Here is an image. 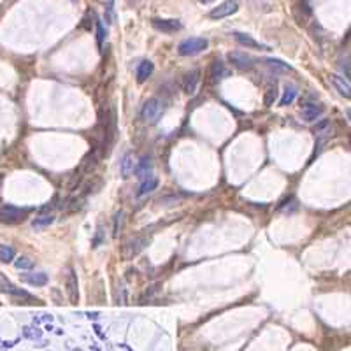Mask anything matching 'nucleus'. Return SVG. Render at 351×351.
I'll return each instance as SVG.
<instances>
[{"instance_id": "13", "label": "nucleus", "mask_w": 351, "mask_h": 351, "mask_svg": "<svg viewBox=\"0 0 351 351\" xmlns=\"http://www.w3.org/2000/svg\"><path fill=\"white\" fill-rule=\"evenodd\" d=\"M25 283L34 286H44L48 285V274L46 272H30V274H23L21 276Z\"/></svg>"}, {"instance_id": "9", "label": "nucleus", "mask_w": 351, "mask_h": 351, "mask_svg": "<svg viewBox=\"0 0 351 351\" xmlns=\"http://www.w3.org/2000/svg\"><path fill=\"white\" fill-rule=\"evenodd\" d=\"M323 114V107L321 105H316V104H306L302 107V120L307 123L311 122H316L320 116Z\"/></svg>"}, {"instance_id": "16", "label": "nucleus", "mask_w": 351, "mask_h": 351, "mask_svg": "<svg viewBox=\"0 0 351 351\" xmlns=\"http://www.w3.org/2000/svg\"><path fill=\"white\" fill-rule=\"evenodd\" d=\"M153 69H155V65L150 62V60L141 62L139 67H137V83H144V81L153 74Z\"/></svg>"}, {"instance_id": "29", "label": "nucleus", "mask_w": 351, "mask_h": 351, "mask_svg": "<svg viewBox=\"0 0 351 351\" xmlns=\"http://www.w3.org/2000/svg\"><path fill=\"white\" fill-rule=\"evenodd\" d=\"M122 218H123V212H118V214H116V219H114V237L118 236V232H120V223H122Z\"/></svg>"}, {"instance_id": "5", "label": "nucleus", "mask_w": 351, "mask_h": 351, "mask_svg": "<svg viewBox=\"0 0 351 351\" xmlns=\"http://www.w3.org/2000/svg\"><path fill=\"white\" fill-rule=\"evenodd\" d=\"M228 62L239 70H250L251 67H253L255 60L243 51H232V53H228Z\"/></svg>"}, {"instance_id": "14", "label": "nucleus", "mask_w": 351, "mask_h": 351, "mask_svg": "<svg viewBox=\"0 0 351 351\" xmlns=\"http://www.w3.org/2000/svg\"><path fill=\"white\" fill-rule=\"evenodd\" d=\"M264 63H265V65H267L271 70H274V72H279V74L292 72V65L285 63L283 60H278V58H265Z\"/></svg>"}, {"instance_id": "10", "label": "nucleus", "mask_w": 351, "mask_h": 351, "mask_svg": "<svg viewBox=\"0 0 351 351\" xmlns=\"http://www.w3.org/2000/svg\"><path fill=\"white\" fill-rule=\"evenodd\" d=\"M67 293H69L70 302L76 304L77 299H79V292H77V276L72 269H70L69 276H67Z\"/></svg>"}, {"instance_id": "12", "label": "nucleus", "mask_w": 351, "mask_h": 351, "mask_svg": "<svg viewBox=\"0 0 351 351\" xmlns=\"http://www.w3.org/2000/svg\"><path fill=\"white\" fill-rule=\"evenodd\" d=\"M200 72L198 70H191L184 76V81H183V88L186 93H195L197 91V86H198V81H200Z\"/></svg>"}, {"instance_id": "22", "label": "nucleus", "mask_w": 351, "mask_h": 351, "mask_svg": "<svg viewBox=\"0 0 351 351\" xmlns=\"http://www.w3.org/2000/svg\"><path fill=\"white\" fill-rule=\"evenodd\" d=\"M0 292H2V293H9V295H13V293L16 292V286H14L13 283L7 279V276L4 274L2 271H0Z\"/></svg>"}, {"instance_id": "19", "label": "nucleus", "mask_w": 351, "mask_h": 351, "mask_svg": "<svg viewBox=\"0 0 351 351\" xmlns=\"http://www.w3.org/2000/svg\"><path fill=\"white\" fill-rule=\"evenodd\" d=\"M55 221V216H51V214H42V216H39V218H35L34 221H32V226L34 228H46V226H49L51 223Z\"/></svg>"}, {"instance_id": "8", "label": "nucleus", "mask_w": 351, "mask_h": 351, "mask_svg": "<svg viewBox=\"0 0 351 351\" xmlns=\"http://www.w3.org/2000/svg\"><path fill=\"white\" fill-rule=\"evenodd\" d=\"M233 39H236L237 42H239L241 46H244V48H251V49H269L265 44H260L258 41H255L251 35L248 34H243V32H233Z\"/></svg>"}, {"instance_id": "20", "label": "nucleus", "mask_w": 351, "mask_h": 351, "mask_svg": "<svg viewBox=\"0 0 351 351\" xmlns=\"http://www.w3.org/2000/svg\"><path fill=\"white\" fill-rule=\"evenodd\" d=\"M144 246H146V239L144 237H137V239L130 241L129 243V255L132 257V255H137L139 251L144 250Z\"/></svg>"}, {"instance_id": "11", "label": "nucleus", "mask_w": 351, "mask_h": 351, "mask_svg": "<svg viewBox=\"0 0 351 351\" xmlns=\"http://www.w3.org/2000/svg\"><path fill=\"white\" fill-rule=\"evenodd\" d=\"M151 169H153V164H151L150 158H141L139 164L134 167V174H136V177H139V179H148V177L151 176Z\"/></svg>"}, {"instance_id": "21", "label": "nucleus", "mask_w": 351, "mask_h": 351, "mask_svg": "<svg viewBox=\"0 0 351 351\" xmlns=\"http://www.w3.org/2000/svg\"><path fill=\"white\" fill-rule=\"evenodd\" d=\"M278 100V86H269L267 90H265V95H264V104L267 105V107H271V105H274V102Z\"/></svg>"}, {"instance_id": "15", "label": "nucleus", "mask_w": 351, "mask_h": 351, "mask_svg": "<svg viewBox=\"0 0 351 351\" xmlns=\"http://www.w3.org/2000/svg\"><path fill=\"white\" fill-rule=\"evenodd\" d=\"M226 69L225 65H223V62H219V60H214V62L211 63V69H209V77H211L212 83H216V81L223 79V77L226 76Z\"/></svg>"}, {"instance_id": "27", "label": "nucleus", "mask_w": 351, "mask_h": 351, "mask_svg": "<svg viewBox=\"0 0 351 351\" xmlns=\"http://www.w3.org/2000/svg\"><path fill=\"white\" fill-rule=\"evenodd\" d=\"M104 37H105L104 25H102V21H97V42H98V46H102V42H104Z\"/></svg>"}, {"instance_id": "6", "label": "nucleus", "mask_w": 351, "mask_h": 351, "mask_svg": "<svg viewBox=\"0 0 351 351\" xmlns=\"http://www.w3.org/2000/svg\"><path fill=\"white\" fill-rule=\"evenodd\" d=\"M328 79H330V83L334 84V88L342 95V97L351 98V84L344 79V77L339 76V74H330V77H328Z\"/></svg>"}, {"instance_id": "31", "label": "nucleus", "mask_w": 351, "mask_h": 351, "mask_svg": "<svg viewBox=\"0 0 351 351\" xmlns=\"http://www.w3.org/2000/svg\"><path fill=\"white\" fill-rule=\"evenodd\" d=\"M202 4H209V2H212V0H200Z\"/></svg>"}, {"instance_id": "1", "label": "nucleus", "mask_w": 351, "mask_h": 351, "mask_svg": "<svg viewBox=\"0 0 351 351\" xmlns=\"http://www.w3.org/2000/svg\"><path fill=\"white\" fill-rule=\"evenodd\" d=\"M207 48V41L202 37H190V39H184L179 46H177V53L181 56H193V55H198V53L205 51Z\"/></svg>"}, {"instance_id": "18", "label": "nucleus", "mask_w": 351, "mask_h": 351, "mask_svg": "<svg viewBox=\"0 0 351 351\" xmlns=\"http://www.w3.org/2000/svg\"><path fill=\"white\" fill-rule=\"evenodd\" d=\"M297 97V90L295 86H286L285 91H283V97L281 100H279V105H283V107H286V105H290L293 100H295Z\"/></svg>"}, {"instance_id": "17", "label": "nucleus", "mask_w": 351, "mask_h": 351, "mask_svg": "<svg viewBox=\"0 0 351 351\" xmlns=\"http://www.w3.org/2000/svg\"><path fill=\"white\" fill-rule=\"evenodd\" d=\"M157 188H158V177L150 176L148 179H144L143 183H141L139 190H137V195L143 197V195H148V193H151V191H155Z\"/></svg>"}, {"instance_id": "23", "label": "nucleus", "mask_w": 351, "mask_h": 351, "mask_svg": "<svg viewBox=\"0 0 351 351\" xmlns=\"http://www.w3.org/2000/svg\"><path fill=\"white\" fill-rule=\"evenodd\" d=\"M134 172V160L130 155H125L122 160V176L123 177H129L130 174Z\"/></svg>"}, {"instance_id": "7", "label": "nucleus", "mask_w": 351, "mask_h": 351, "mask_svg": "<svg viewBox=\"0 0 351 351\" xmlns=\"http://www.w3.org/2000/svg\"><path fill=\"white\" fill-rule=\"evenodd\" d=\"M153 27L158 32H164V34H174V32L181 30V21L177 20H153Z\"/></svg>"}, {"instance_id": "3", "label": "nucleus", "mask_w": 351, "mask_h": 351, "mask_svg": "<svg viewBox=\"0 0 351 351\" xmlns=\"http://www.w3.org/2000/svg\"><path fill=\"white\" fill-rule=\"evenodd\" d=\"M25 214L27 212L23 209H18L14 205H4L0 207V221L6 223V225H16V223H21L25 219Z\"/></svg>"}, {"instance_id": "26", "label": "nucleus", "mask_w": 351, "mask_h": 351, "mask_svg": "<svg viewBox=\"0 0 351 351\" xmlns=\"http://www.w3.org/2000/svg\"><path fill=\"white\" fill-rule=\"evenodd\" d=\"M328 129H330V122L323 120V122H320L314 127V134H316V136H321V134H325V130H328Z\"/></svg>"}, {"instance_id": "25", "label": "nucleus", "mask_w": 351, "mask_h": 351, "mask_svg": "<svg viewBox=\"0 0 351 351\" xmlns=\"http://www.w3.org/2000/svg\"><path fill=\"white\" fill-rule=\"evenodd\" d=\"M14 265H16V269H32L34 267V262L27 257H20L16 262H14Z\"/></svg>"}, {"instance_id": "2", "label": "nucleus", "mask_w": 351, "mask_h": 351, "mask_svg": "<svg viewBox=\"0 0 351 351\" xmlns=\"http://www.w3.org/2000/svg\"><path fill=\"white\" fill-rule=\"evenodd\" d=\"M162 112H164V104H162L160 98L153 97V98H148V100H146V104H144L141 116H143L144 122L157 123L158 118L162 116Z\"/></svg>"}, {"instance_id": "28", "label": "nucleus", "mask_w": 351, "mask_h": 351, "mask_svg": "<svg viewBox=\"0 0 351 351\" xmlns=\"http://www.w3.org/2000/svg\"><path fill=\"white\" fill-rule=\"evenodd\" d=\"M341 69H342V72H344V77H348L351 81V62H342Z\"/></svg>"}, {"instance_id": "30", "label": "nucleus", "mask_w": 351, "mask_h": 351, "mask_svg": "<svg viewBox=\"0 0 351 351\" xmlns=\"http://www.w3.org/2000/svg\"><path fill=\"white\" fill-rule=\"evenodd\" d=\"M346 116H348V120L351 122V109H348V111H346Z\"/></svg>"}, {"instance_id": "24", "label": "nucleus", "mask_w": 351, "mask_h": 351, "mask_svg": "<svg viewBox=\"0 0 351 351\" xmlns=\"http://www.w3.org/2000/svg\"><path fill=\"white\" fill-rule=\"evenodd\" d=\"M0 260L4 262V264H9V262L14 260V250L11 246H0Z\"/></svg>"}, {"instance_id": "4", "label": "nucleus", "mask_w": 351, "mask_h": 351, "mask_svg": "<svg viewBox=\"0 0 351 351\" xmlns=\"http://www.w3.org/2000/svg\"><path fill=\"white\" fill-rule=\"evenodd\" d=\"M237 9H239V4H237L236 0H226V2L219 4L218 7L211 9L209 16H211L212 20H221V18H226V16H232V14H236Z\"/></svg>"}, {"instance_id": "32", "label": "nucleus", "mask_w": 351, "mask_h": 351, "mask_svg": "<svg viewBox=\"0 0 351 351\" xmlns=\"http://www.w3.org/2000/svg\"><path fill=\"white\" fill-rule=\"evenodd\" d=\"M349 143H351V137H349Z\"/></svg>"}]
</instances>
